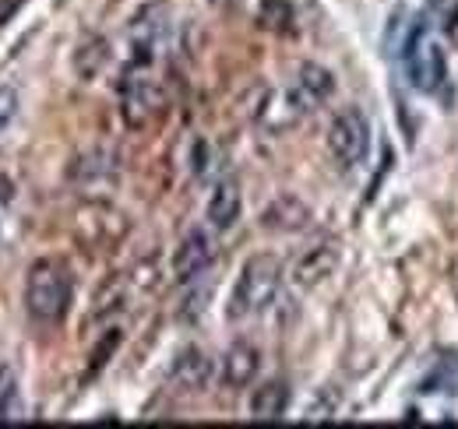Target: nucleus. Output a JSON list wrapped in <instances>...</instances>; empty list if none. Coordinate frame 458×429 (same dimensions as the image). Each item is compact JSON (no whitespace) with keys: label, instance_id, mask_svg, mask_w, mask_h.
I'll return each instance as SVG.
<instances>
[{"label":"nucleus","instance_id":"9d476101","mask_svg":"<svg viewBox=\"0 0 458 429\" xmlns=\"http://www.w3.org/2000/svg\"><path fill=\"white\" fill-rule=\"evenodd\" d=\"M216 374L212 359L201 352V349H183L170 366V383L176 391H205L208 380Z\"/></svg>","mask_w":458,"mask_h":429},{"label":"nucleus","instance_id":"f257e3e1","mask_svg":"<svg viewBox=\"0 0 458 429\" xmlns=\"http://www.w3.org/2000/svg\"><path fill=\"white\" fill-rule=\"evenodd\" d=\"M279 289H283V265L272 254H254L233 285L229 321H250L265 314L279 299Z\"/></svg>","mask_w":458,"mask_h":429},{"label":"nucleus","instance_id":"a211bd4d","mask_svg":"<svg viewBox=\"0 0 458 429\" xmlns=\"http://www.w3.org/2000/svg\"><path fill=\"white\" fill-rule=\"evenodd\" d=\"M335 412H339V394H335V391H321V394L314 398V405L307 408L303 419H310V423H325V419H335Z\"/></svg>","mask_w":458,"mask_h":429},{"label":"nucleus","instance_id":"9b49d317","mask_svg":"<svg viewBox=\"0 0 458 429\" xmlns=\"http://www.w3.org/2000/svg\"><path fill=\"white\" fill-rule=\"evenodd\" d=\"M240 208H243V198H240V183L236 180H219L216 183V190H212V198H208V225L212 229H219V232H226L236 225V218H240Z\"/></svg>","mask_w":458,"mask_h":429},{"label":"nucleus","instance_id":"0eeeda50","mask_svg":"<svg viewBox=\"0 0 458 429\" xmlns=\"http://www.w3.org/2000/svg\"><path fill=\"white\" fill-rule=\"evenodd\" d=\"M310 103H307V96L296 88V81L286 85V88H272L265 99H261V106H258V123L265 127V130H272V134H283L289 127H296L307 113H310Z\"/></svg>","mask_w":458,"mask_h":429},{"label":"nucleus","instance_id":"2eb2a0df","mask_svg":"<svg viewBox=\"0 0 458 429\" xmlns=\"http://www.w3.org/2000/svg\"><path fill=\"white\" fill-rule=\"evenodd\" d=\"M74 180L85 190H99V187H114L116 183V159L106 152H92L85 159H78L74 165Z\"/></svg>","mask_w":458,"mask_h":429},{"label":"nucleus","instance_id":"20e7f679","mask_svg":"<svg viewBox=\"0 0 458 429\" xmlns=\"http://www.w3.org/2000/svg\"><path fill=\"white\" fill-rule=\"evenodd\" d=\"M166 106L163 81L152 71V60H131L123 78H120V116L127 127L141 130L148 127Z\"/></svg>","mask_w":458,"mask_h":429},{"label":"nucleus","instance_id":"412c9836","mask_svg":"<svg viewBox=\"0 0 458 429\" xmlns=\"http://www.w3.org/2000/svg\"><path fill=\"white\" fill-rule=\"evenodd\" d=\"M21 4H25V0H0V25H4V21H11V14H14Z\"/></svg>","mask_w":458,"mask_h":429},{"label":"nucleus","instance_id":"4468645a","mask_svg":"<svg viewBox=\"0 0 458 429\" xmlns=\"http://www.w3.org/2000/svg\"><path fill=\"white\" fill-rule=\"evenodd\" d=\"M296 88L307 96V103L318 109L321 103H328L332 99V92H335V78H332V71L328 67H321V63H300V71H296Z\"/></svg>","mask_w":458,"mask_h":429},{"label":"nucleus","instance_id":"423d86ee","mask_svg":"<svg viewBox=\"0 0 458 429\" xmlns=\"http://www.w3.org/2000/svg\"><path fill=\"white\" fill-rule=\"evenodd\" d=\"M127 229H131L127 214L106 201H89L74 214V232L85 247H114L127 236Z\"/></svg>","mask_w":458,"mask_h":429},{"label":"nucleus","instance_id":"dca6fc26","mask_svg":"<svg viewBox=\"0 0 458 429\" xmlns=\"http://www.w3.org/2000/svg\"><path fill=\"white\" fill-rule=\"evenodd\" d=\"M110 63V46H106V39H89L78 56H74V67H78V74L85 78V81H92L103 67Z\"/></svg>","mask_w":458,"mask_h":429},{"label":"nucleus","instance_id":"6e6552de","mask_svg":"<svg viewBox=\"0 0 458 429\" xmlns=\"http://www.w3.org/2000/svg\"><path fill=\"white\" fill-rule=\"evenodd\" d=\"M216 261V240L205 232V229H191L180 247L173 250V278L176 282H194L198 274L212 268Z\"/></svg>","mask_w":458,"mask_h":429},{"label":"nucleus","instance_id":"1a4fd4ad","mask_svg":"<svg viewBox=\"0 0 458 429\" xmlns=\"http://www.w3.org/2000/svg\"><path fill=\"white\" fill-rule=\"evenodd\" d=\"M335 268H339V247L335 243H318L307 254H300V261L293 265V282L300 289H314Z\"/></svg>","mask_w":458,"mask_h":429},{"label":"nucleus","instance_id":"f8f14e48","mask_svg":"<svg viewBox=\"0 0 458 429\" xmlns=\"http://www.w3.org/2000/svg\"><path fill=\"white\" fill-rule=\"evenodd\" d=\"M289 408V387L283 380H265L250 394V419L254 423H279Z\"/></svg>","mask_w":458,"mask_h":429},{"label":"nucleus","instance_id":"f3484780","mask_svg":"<svg viewBox=\"0 0 458 429\" xmlns=\"http://www.w3.org/2000/svg\"><path fill=\"white\" fill-rule=\"evenodd\" d=\"M21 419V394H18V376L7 366H0V423Z\"/></svg>","mask_w":458,"mask_h":429},{"label":"nucleus","instance_id":"5701e85b","mask_svg":"<svg viewBox=\"0 0 458 429\" xmlns=\"http://www.w3.org/2000/svg\"><path fill=\"white\" fill-rule=\"evenodd\" d=\"M226 4H233V0H226Z\"/></svg>","mask_w":458,"mask_h":429},{"label":"nucleus","instance_id":"39448f33","mask_svg":"<svg viewBox=\"0 0 458 429\" xmlns=\"http://www.w3.org/2000/svg\"><path fill=\"white\" fill-rule=\"evenodd\" d=\"M328 152L343 169H356L370 152V120L363 109L349 106L339 109L332 127H328Z\"/></svg>","mask_w":458,"mask_h":429},{"label":"nucleus","instance_id":"7ed1b4c3","mask_svg":"<svg viewBox=\"0 0 458 429\" xmlns=\"http://www.w3.org/2000/svg\"><path fill=\"white\" fill-rule=\"evenodd\" d=\"M402 63H405L409 85L423 96L441 92V85L448 81V54H445L437 32L427 21H420L409 32V39L402 43Z\"/></svg>","mask_w":458,"mask_h":429},{"label":"nucleus","instance_id":"f03ea898","mask_svg":"<svg viewBox=\"0 0 458 429\" xmlns=\"http://www.w3.org/2000/svg\"><path fill=\"white\" fill-rule=\"evenodd\" d=\"M74 282L60 261H36L25 274V310L36 324H60L71 310Z\"/></svg>","mask_w":458,"mask_h":429},{"label":"nucleus","instance_id":"ddd939ff","mask_svg":"<svg viewBox=\"0 0 458 429\" xmlns=\"http://www.w3.org/2000/svg\"><path fill=\"white\" fill-rule=\"evenodd\" d=\"M258 366H261L258 349L247 345V341H240V345L229 349L226 359H223V383L226 387H247L258 376Z\"/></svg>","mask_w":458,"mask_h":429},{"label":"nucleus","instance_id":"4be33fe9","mask_svg":"<svg viewBox=\"0 0 458 429\" xmlns=\"http://www.w3.org/2000/svg\"><path fill=\"white\" fill-rule=\"evenodd\" d=\"M448 36H452V43L458 46V7L452 11V18H448Z\"/></svg>","mask_w":458,"mask_h":429},{"label":"nucleus","instance_id":"6ab92c4d","mask_svg":"<svg viewBox=\"0 0 458 429\" xmlns=\"http://www.w3.org/2000/svg\"><path fill=\"white\" fill-rule=\"evenodd\" d=\"M283 21H289V0H261V25L283 29Z\"/></svg>","mask_w":458,"mask_h":429},{"label":"nucleus","instance_id":"aec40b11","mask_svg":"<svg viewBox=\"0 0 458 429\" xmlns=\"http://www.w3.org/2000/svg\"><path fill=\"white\" fill-rule=\"evenodd\" d=\"M14 113H18V92L14 88H0V130L14 120Z\"/></svg>","mask_w":458,"mask_h":429}]
</instances>
